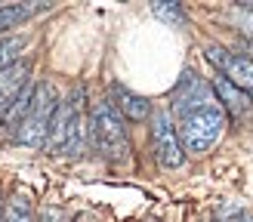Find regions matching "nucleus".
Wrapping results in <instances>:
<instances>
[{"mask_svg": "<svg viewBox=\"0 0 253 222\" xmlns=\"http://www.w3.org/2000/svg\"><path fill=\"white\" fill-rule=\"evenodd\" d=\"M225 222H253V213H247V210H241V213H235V216H229Z\"/></svg>", "mask_w": 253, "mask_h": 222, "instance_id": "obj_16", "label": "nucleus"}, {"mask_svg": "<svg viewBox=\"0 0 253 222\" xmlns=\"http://www.w3.org/2000/svg\"><path fill=\"white\" fill-rule=\"evenodd\" d=\"M43 9H49V3H0V37H3V31L16 28Z\"/></svg>", "mask_w": 253, "mask_h": 222, "instance_id": "obj_11", "label": "nucleus"}, {"mask_svg": "<svg viewBox=\"0 0 253 222\" xmlns=\"http://www.w3.org/2000/svg\"><path fill=\"white\" fill-rule=\"evenodd\" d=\"M90 139L96 151L108 164H124L130 157V136H126V120L118 114V108L108 99H99L90 111Z\"/></svg>", "mask_w": 253, "mask_h": 222, "instance_id": "obj_2", "label": "nucleus"}, {"mask_svg": "<svg viewBox=\"0 0 253 222\" xmlns=\"http://www.w3.org/2000/svg\"><path fill=\"white\" fill-rule=\"evenodd\" d=\"M25 46H28V37L25 34H3L0 37V71L9 68L12 62H19Z\"/></svg>", "mask_w": 253, "mask_h": 222, "instance_id": "obj_13", "label": "nucleus"}, {"mask_svg": "<svg viewBox=\"0 0 253 222\" xmlns=\"http://www.w3.org/2000/svg\"><path fill=\"white\" fill-rule=\"evenodd\" d=\"M3 222H34V204L25 191L9 194V201L3 207Z\"/></svg>", "mask_w": 253, "mask_h": 222, "instance_id": "obj_12", "label": "nucleus"}, {"mask_svg": "<svg viewBox=\"0 0 253 222\" xmlns=\"http://www.w3.org/2000/svg\"><path fill=\"white\" fill-rule=\"evenodd\" d=\"M28 74H31L28 59H19V62H12L9 68L0 71V117L6 114V108L16 102L19 93L28 86Z\"/></svg>", "mask_w": 253, "mask_h": 222, "instance_id": "obj_9", "label": "nucleus"}, {"mask_svg": "<svg viewBox=\"0 0 253 222\" xmlns=\"http://www.w3.org/2000/svg\"><path fill=\"white\" fill-rule=\"evenodd\" d=\"M108 102L118 108V114H121L124 120H136V123H142V120L151 117V102H148L145 96H139V93H133V90H126L124 83H115V86H111V99H108Z\"/></svg>", "mask_w": 253, "mask_h": 222, "instance_id": "obj_10", "label": "nucleus"}, {"mask_svg": "<svg viewBox=\"0 0 253 222\" xmlns=\"http://www.w3.org/2000/svg\"><path fill=\"white\" fill-rule=\"evenodd\" d=\"M59 108V90L53 80H41L31 90V102L25 108V114L16 127V142L28 148H43L49 136V123Z\"/></svg>", "mask_w": 253, "mask_h": 222, "instance_id": "obj_4", "label": "nucleus"}, {"mask_svg": "<svg viewBox=\"0 0 253 222\" xmlns=\"http://www.w3.org/2000/svg\"><path fill=\"white\" fill-rule=\"evenodd\" d=\"M225 120H229V117H225V111H222L219 102L179 114V117H176V133H179L182 151H188V154H204V151H210V148L222 139Z\"/></svg>", "mask_w": 253, "mask_h": 222, "instance_id": "obj_3", "label": "nucleus"}, {"mask_svg": "<svg viewBox=\"0 0 253 222\" xmlns=\"http://www.w3.org/2000/svg\"><path fill=\"white\" fill-rule=\"evenodd\" d=\"M34 222H68V219H65V210L46 204V207H41V213L34 216Z\"/></svg>", "mask_w": 253, "mask_h": 222, "instance_id": "obj_15", "label": "nucleus"}, {"mask_svg": "<svg viewBox=\"0 0 253 222\" xmlns=\"http://www.w3.org/2000/svg\"><path fill=\"white\" fill-rule=\"evenodd\" d=\"M151 12L161 19L173 25V28H179V25H185V9L179 3H173V0H158V3H151Z\"/></svg>", "mask_w": 253, "mask_h": 222, "instance_id": "obj_14", "label": "nucleus"}, {"mask_svg": "<svg viewBox=\"0 0 253 222\" xmlns=\"http://www.w3.org/2000/svg\"><path fill=\"white\" fill-rule=\"evenodd\" d=\"M210 86H213V93H216V102L222 105L225 114H232L235 120H250V117H253V96H250V93L238 90V86L229 83L225 77H216Z\"/></svg>", "mask_w": 253, "mask_h": 222, "instance_id": "obj_8", "label": "nucleus"}, {"mask_svg": "<svg viewBox=\"0 0 253 222\" xmlns=\"http://www.w3.org/2000/svg\"><path fill=\"white\" fill-rule=\"evenodd\" d=\"M216 102V93H213V86L201 77V74L195 71H185L179 83H176V90L170 96V108H173V114L179 117L185 114V111H195V108H204V105H213Z\"/></svg>", "mask_w": 253, "mask_h": 222, "instance_id": "obj_6", "label": "nucleus"}, {"mask_svg": "<svg viewBox=\"0 0 253 222\" xmlns=\"http://www.w3.org/2000/svg\"><path fill=\"white\" fill-rule=\"evenodd\" d=\"M151 151H155V160L164 170H176L185 160L176 123L170 117V111H164V108L151 111Z\"/></svg>", "mask_w": 253, "mask_h": 222, "instance_id": "obj_5", "label": "nucleus"}, {"mask_svg": "<svg viewBox=\"0 0 253 222\" xmlns=\"http://www.w3.org/2000/svg\"><path fill=\"white\" fill-rule=\"evenodd\" d=\"M0 222H3V207H0Z\"/></svg>", "mask_w": 253, "mask_h": 222, "instance_id": "obj_17", "label": "nucleus"}, {"mask_svg": "<svg viewBox=\"0 0 253 222\" xmlns=\"http://www.w3.org/2000/svg\"><path fill=\"white\" fill-rule=\"evenodd\" d=\"M207 59L219 68V77H225L229 83H235L238 90H244L253 96V59L244 53H232L222 46H207Z\"/></svg>", "mask_w": 253, "mask_h": 222, "instance_id": "obj_7", "label": "nucleus"}, {"mask_svg": "<svg viewBox=\"0 0 253 222\" xmlns=\"http://www.w3.org/2000/svg\"><path fill=\"white\" fill-rule=\"evenodd\" d=\"M86 133H90V114H86V90L74 86V90L59 99V108L49 123V136H46V148L53 154H65L74 157L84 151L86 145Z\"/></svg>", "mask_w": 253, "mask_h": 222, "instance_id": "obj_1", "label": "nucleus"}]
</instances>
